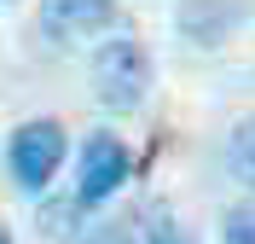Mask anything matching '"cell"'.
<instances>
[{"label": "cell", "instance_id": "6da1fadb", "mask_svg": "<svg viewBox=\"0 0 255 244\" xmlns=\"http://www.w3.org/2000/svg\"><path fill=\"white\" fill-rule=\"evenodd\" d=\"M93 99L116 116H133L151 99V52H145V41L111 29V41L93 52Z\"/></svg>", "mask_w": 255, "mask_h": 244}, {"label": "cell", "instance_id": "7a4b0ae2", "mask_svg": "<svg viewBox=\"0 0 255 244\" xmlns=\"http://www.w3.org/2000/svg\"><path fill=\"white\" fill-rule=\"evenodd\" d=\"M64 151H70V134L52 116H35V122H17L12 140H6V169H12L17 192H47V180L58 175Z\"/></svg>", "mask_w": 255, "mask_h": 244}, {"label": "cell", "instance_id": "3957f363", "mask_svg": "<svg viewBox=\"0 0 255 244\" xmlns=\"http://www.w3.org/2000/svg\"><path fill=\"white\" fill-rule=\"evenodd\" d=\"M133 180V157H128L122 134H87L81 140V169H76V198L93 210L105 198H116Z\"/></svg>", "mask_w": 255, "mask_h": 244}, {"label": "cell", "instance_id": "277c9868", "mask_svg": "<svg viewBox=\"0 0 255 244\" xmlns=\"http://www.w3.org/2000/svg\"><path fill=\"white\" fill-rule=\"evenodd\" d=\"M41 29L52 41H87L116 29V0H41Z\"/></svg>", "mask_w": 255, "mask_h": 244}, {"label": "cell", "instance_id": "5b68a950", "mask_svg": "<svg viewBox=\"0 0 255 244\" xmlns=\"http://www.w3.org/2000/svg\"><path fill=\"white\" fill-rule=\"evenodd\" d=\"M244 17L238 0H215V6H203V0H186V12H180V29H186V41H197V47H221L226 35H232V23Z\"/></svg>", "mask_w": 255, "mask_h": 244}, {"label": "cell", "instance_id": "8992f818", "mask_svg": "<svg viewBox=\"0 0 255 244\" xmlns=\"http://www.w3.org/2000/svg\"><path fill=\"white\" fill-rule=\"evenodd\" d=\"M35 227H41L47 244H76L93 221H87V204H81L76 192H64V198H47V204L35 210Z\"/></svg>", "mask_w": 255, "mask_h": 244}, {"label": "cell", "instance_id": "52a82bcc", "mask_svg": "<svg viewBox=\"0 0 255 244\" xmlns=\"http://www.w3.org/2000/svg\"><path fill=\"white\" fill-rule=\"evenodd\" d=\"M139 244H197V239L168 204H145L139 210Z\"/></svg>", "mask_w": 255, "mask_h": 244}, {"label": "cell", "instance_id": "ba28073f", "mask_svg": "<svg viewBox=\"0 0 255 244\" xmlns=\"http://www.w3.org/2000/svg\"><path fill=\"white\" fill-rule=\"evenodd\" d=\"M226 163H232L238 180L255 186V116H244L238 128H232V140H226Z\"/></svg>", "mask_w": 255, "mask_h": 244}, {"label": "cell", "instance_id": "9c48e42d", "mask_svg": "<svg viewBox=\"0 0 255 244\" xmlns=\"http://www.w3.org/2000/svg\"><path fill=\"white\" fill-rule=\"evenodd\" d=\"M221 244H255V204H232L221 215Z\"/></svg>", "mask_w": 255, "mask_h": 244}, {"label": "cell", "instance_id": "30bf717a", "mask_svg": "<svg viewBox=\"0 0 255 244\" xmlns=\"http://www.w3.org/2000/svg\"><path fill=\"white\" fill-rule=\"evenodd\" d=\"M76 244H139V239H133L128 227H116V221H111V227H87Z\"/></svg>", "mask_w": 255, "mask_h": 244}, {"label": "cell", "instance_id": "8fae6325", "mask_svg": "<svg viewBox=\"0 0 255 244\" xmlns=\"http://www.w3.org/2000/svg\"><path fill=\"white\" fill-rule=\"evenodd\" d=\"M0 244H12V233H6V227H0Z\"/></svg>", "mask_w": 255, "mask_h": 244}, {"label": "cell", "instance_id": "7c38bea8", "mask_svg": "<svg viewBox=\"0 0 255 244\" xmlns=\"http://www.w3.org/2000/svg\"><path fill=\"white\" fill-rule=\"evenodd\" d=\"M0 6H6V0H0Z\"/></svg>", "mask_w": 255, "mask_h": 244}]
</instances>
